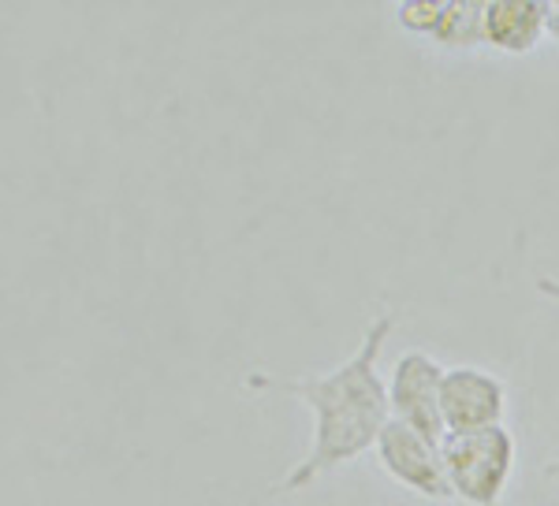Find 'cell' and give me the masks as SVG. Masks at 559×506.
<instances>
[{
  "label": "cell",
  "mask_w": 559,
  "mask_h": 506,
  "mask_svg": "<svg viewBox=\"0 0 559 506\" xmlns=\"http://www.w3.org/2000/svg\"><path fill=\"white\" fill-rule=\"evenodd\" d=\"M455 499L471 506H500L519 462V443L503 424L481 432H448L440 443Z\"/></svg>",
  "instance_id": "obj_2"
},
{
  "label": "cell",
  "mask_w": 559,
  "mask_h": 506,
  "mask_svg": "<svg viewBox=\"0 0 559 506\" xmlns=\"http://www.w3.org/2000/svg\"><path fill=\"white\" fill-rule=\"evenodd\" d=\"M395 15H400V23L407 26L414 34H429L437 31V20H440V4H432V0H403L400 8H395Z\"/></svg>",
  "instance_id": "obj_8"
},
{
  "label": "cell",
  "mask_w": 559,
  "mask_h": 506,
  "mask_svg": "<svg viewBox=\"0 0 559 506\" xmlns=\"http://www.w3.org/2000/svg\"><path fill=\"white\" fill-rule=\"evenodd\" d=\"M392 328H395V313H377L355 354L324 376L254 373L247 380V387L292 395V399H299L313 410V443L302 462L284 477L280 492H302L313 481H321L324 473L355 462L358 455L377 447L384 424L392 421L388 384L381 380V369H377Z\"/></svg>",
  "instance_id": "obj_1"
},
{
  "label": "cell",
  "mask_w": 559,
  "mask_h": 506,
  "mask_svg": "<svg viewBox=\"0 0 559 506\" xmlns=\"http://www.w3.org/2000/svg\"><path fill=\"white\" fill-rule=\"evenodd\" d=\"M545 477H548V481H559V458H556V462H548V466H545Z\"/></svg>",
  "instance_id": "obj_11"
},
{
  "label": "cell",
  "mask_w": 559,
  "mask_h": 506,
  "mask_svg": "<svg viewBox=\"0 0 559 506\" xmlns=\"http://www.w3.org/2000/svg\"><path fill=\"white\" fill-rule=\"evenodd\" d=\"M508 410V387L492 373L477 365H455L444 373L440 384V413H444L448 432H481L503 424Z\"/></svg>",
  "instance_id": "obj_5"
},
{
  "label": "cell",
  "mask_w": 559,
  "mask_h": 506,
  "mask_svg": "<svg viewBox=\"0 0 559 506\" xmlns=\"http://www.w3.org/2000/svg\"><path fill=\"white\" fill-rule=\"evenodd\" d=\"M481 15H485V4H477V0H448V4H440V20H437V31H432V41L448 45V49H471V45L485 41Z\"/></svg>",
  "instance_id": "obj_7"
},
{
  "label": "cell",
  "mask_w": 559,
  "mask_h": 506,
  "mask_svg": "<svg viewBox=\"0 0 559 506\" xmlns=\"http://www.w3.org/2000/svg\"><path fill=\"white\" fill-rule=\"evenodd\" d=\"M552 0H485L481 34L500 52H530L545 38Z\"/></svg>",
  "instance_id": "obj_6"
},
{
  "label": "cell",
  "mask_w": 559,
  "mask_h": 506,
  "mask_svg": "<svg viewBox=\"0 0 559 506\" xmlns=\"http://www.w3.org/2000/svg\"><path fill=\"white\" fill-rule=\"evenodd\" d=\"M448 369L426 350H407L395 358L392 380H388V402H392V418L411 424L429 443H444V413H440V384H444Z\"/></svg>",
  "instance_id": "obj_3"
},
{
  "label": "cell",
  "mask_w": 559,
  "mask_h": 506,
  "mask_svg": "<svg viewBox=\"0 0 559 506\" xmlns=\"http://www.w3.org/2000/svg\"><path fill=\"white\" fill-rule=\"evenodd\" d=\"M537 291L540 294H545V298H556V302H559V279H537Z\"/></svg>",
  "instance_id": "obj_9"
},
{
  "label": "cell",
  "mask_w": 559,
  "mask_h": 506,
  "mask_svg": "<svg viewBox=\"0 0 559 506\" xmlns=\"http://www.w3.org/2000/svg\"><path fill=\"white\" fill-rule=\"evenodd\" d=\"M377 458H381L384 473L392 481H400L403 487H411L421 499H455L452 481H448L444 458H440V447L429 443L421 432H414L411 424L403 421H388L381 439H377Z\"/></svg>",
  "instance_id": "obj_4"
},
{
  "label": "cell",
  "mask_w": 559,
  "mask_h": 506,
  "mask_svg": "<svg viewBox=\"0 0 559 506\" xmlns=\"http://www.w3.org/2000/svg\"><path fill=\"white\" fill-rule=\"evenodd\" d=\"M548 34L559 41V0H552V12H548Z\"/></svg>",
  "instance_id": "obj_10"
}]
</instances>
